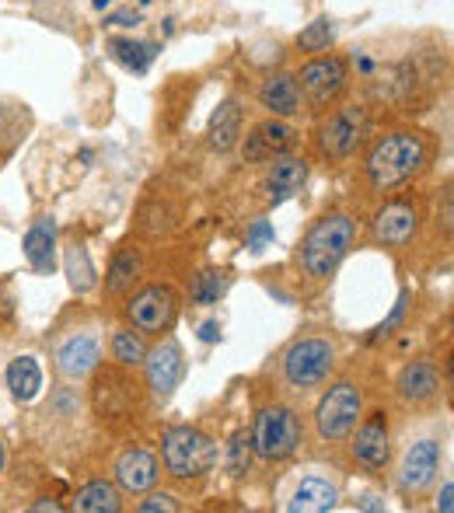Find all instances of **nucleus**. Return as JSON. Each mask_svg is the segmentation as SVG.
<instances>
[{
	"label": "nucleus",
	"instance_id": "1",
	"mask_svg": "<svg viewBox=\"0 0 454 513\" xmlns=\"http://www.w3.org/2000/svg\"><path fill=\"white\" fill-rule=\"evenodd\" d=\"M437 144L423 130H388L364 154V178L374 192H395L434 165Z\"/></svg>",
	"mask_w": 454,
	"mask_h": 513
},
{
	"label": "nucleus",
	"instance_id": "2",
	"mask_svg": "<svg viewBox=\"0 0 454 513\" xmlns=\"http://www.w3.org/2000/svg\"><path fill=\"white\" fill-rule=\"evenodd\" d=\"M357 241V220L350 213H325L308 227L301 241V269L315 283H325L339 273Z\"/></svg>",
	"mask_w": 454,
	"mask_h": 513
},
{
	"label": "nucleus",
	"instance_id": "3",
	"mask_svg": "<svg viewBox=\"0 0 454 513\" xmlns=\"http://www.w3.org/2000/svg\"><path fill=\"white\" fill-rule=\"evenodd\" d=\"M339 363V349L329 336H297L280 353V377L294 395L322 388Z\"/></svg>",
	"mask_w": 454,
	"mask_h": 513
},
{
	"label": "nucleus",
	"instance_id": "4",
	"mask_svg": "<svg viewBox=\"0 0 454 513\" xmlns=\"http://www.w3.org/2000/svg\"><path fill=\"white\" fill-rule=\"evenodd\" d=\"M371 137V119L360 105H332V112H318V123L311 130L315 151L329 165L357 158V151Z\"/></svg>",
	"mask_w": 454,
	"mask_h": 513
},
{
	"label": "nucleus",
	"instance_id": "5",
	"mask_svg": "<svg viewBox=\"0 0 454 513\" xmlns=\"http://www.w3.org/2000/svg\"><path fill=\"white\" fill-rule=\"evenodd\" d=\"M252 451L259 454L262 461L269 465H283L290 461L304 444V419L294 405L287 402H269L255 412V423H252Z\"/></svg>",
	"mask_w": 454,
	"mask_h": 513
},
{
	"label": "nucleus",
	"instance_id": "6",
	"mask_svg": "<svg viewBox=\"0 0 454 513\" xmlns=\"http://www.w3.org/2000/svg\"><path fill=\"white\" fill-rule=\"evenodd\" d=\"M360 416H364V388L353 377H339L325 388V395L315 405V416H311L315 419V437L329 447L346 444Z\"/></svg>",
	"mask_w": 454,
	"mask_h": 513
},
{
	"label": "nucleus",
	"instance_id": "7",
	"mask_svg": "<svg viewBox=\"0 0 454 513\" xmlns=\"http://www.w3.org/2000/svg\"><path fill=\"white\" fill-rule=\"evenodd\" d=\"M161 461L172 479H203L217 465V440L196 426H172L161 437Z\"/></svg>",
	"mask_w": 454,
	"mask_h": 513
},
{
	"label": "nucleus",
	"instance_id": "8",
	"mask_svg": "<svg viewBox=\"0 0 454 513\" xmlns=\"http://www.w3.org/2000/svg\"><path fill=\"white\" fill-rule=\"evenodd\" d=\"M294 77H297V88H301L304 105L311 112H329L350 91V60L339 53L311 56Z\"/></svg>",
	"mask_w": 454,
	"mask_h": 513
},
{
	"label": "nucleus",
	"instance_id": "9",
	"mask_svg": "<svg viewBox=\"0 0 454 513\" xmlns=\"http://www.w3.org/2000/svg\"><path fill=\"white\" fill-rule=\"evenodd\" d=\"M350 454L353 465L367 475H385L392 468V416L385 409H374L360 416V423L350 433Z\"/></svg>",
	"mask_w": 454,
	"mask_h": 513
},
{
	"label": "nucleus",
	"instance_id": "10",
	"mask_svg": "<svg viewBox=\"0 0 454 513\" xmlns=\"http://www.w3.org/2000/svg\"><path fill=\"white\" fill-rule=\"evenodd\" d=\"M179 318V294L168 283H147L126 301V322L144 336H165Z\"/></svg>",
	"mask_w": 454,
	"mask_h": 513
},
{
	"label": "nucleus",
	"instance_id": "11",
	"mask_svg": "<svg viewBox=\"0 0 454 513\" xmlns=\"http://www.w3.org/2000/svg\"><path fill=\"white\" fill-rule=\"evenodd\" d=\"M102 367V336L95 329H74L53 342V370L60 381H88Z\"/></svg>",
	"mask_w": 454,
	"mask_h": 513
},
{
	"label": "nucleus",
	"instance_id": "12",
	"mask_svg": "<svg viewBox=\"0 0 454 513\" xmlns=\"http://www.w3.org/2000/svg\"><path fill=\"white\" fill-rule=\"evenodd\" d=\"M140 367H144V381L154 402H168L182 384V377H186V353H182L179 339L165 332V339L158 336L154 346H147V356Z\"/></svg>",
	"mask_w": 454,
	"mask_h": 513
},
{
	"label": "nucleus",
	"instance_id": "13",
	"mask_svg": "<svg viewBox=\"0 0 454 513\" xmlns=\"http://www.w3.org/2000/svg\"><path fill=\"white\" fill-rule=\"evenodd\" d=\"M441 461H444L441 440L423 437L416 444H409L406 458L399 465V493L413 503L423 500L437 486V479H441Z\"/></svg>",
	"mask_w": 454,
	"mask_h": 513
},
{
	"label": "nucleus",
	"instance_id": "14",
	"mask_svg": "<svg viewBox=\"0 0 454 513\" xmlns=\"http://www.w3.org/2000/svg\"><path fill=\"white\" fill-rule=\"evenodd\" d=\"M420 220V206L413 199H388L371 217V245L388 248V252H402L420 234Z\"/></svg>",
	"mask_w": 454,
	"mask_h": 513
},
{
	"label": "nucleus",
	"instance_id": "15",
	"mask_svg": "<svg viewBox=\"0 0 454 513\" xmlns=\"http://www.w3.org/2000/svg\"><path fill=\"white\" fill-rule=\"evenodd\" d=\"M238 144H241V158H245L248 165H262V161L294 154V147L301 144V133H297L287 119L269 116V119H262V123H255L252 130L245 133V140H238Z\"/></svg>",
	"mask_w": 454,
	"mask_h": 513
},
{
	"label": "nucleus",
	"instance_id": "16",
	"mask_svg": "<svg viewBox=\"0 0 454 513\" xmlns=\"http://www.w3.org/2000/svg\"><path fill=\"white\" fill-rule=\"evenodd\" d=\"M95 388H91V402H95V412L98 416H109V419H119V416H130L137 409V384L119 370H95Z\"/></svg>",
	"mask_w": 454,
	"mask_h": 513
},
{
	"label": "nucleus",
	"instance_id": "17",
	"mask_svg": "<svg viewBox=\"0 0 454 513\" xmlns=\"http://www.w3.org/2000/svg\"><path fill=\"white\" fill-rule=\"evenodd\" d=\"M395 391H399L402 402L413 405V409H427L444 391L441 370L430 360H409L406 367L399 370V377H395Z\"/></svg>",
	"mask_w": 454,
	"mask_h": 513
},
{
	"label": "nucleus",
	"instance_id": "18",
	"mask_svg": "<svg viewBox=\"0 0 454 513\" xmlns=\"http://www.w3.org/2000/svg\"><path fill=\"white\" fill-rule=\"evenodd\" d=\"M161 482V461L144 447H130L116 458V486L119 493L144 496Z\"/></svg>",
	"mask_w": 454,
	"mask_h": 513
},
{
	"label": "nucleus",
	"instance_id": "19",
	"mask_svg": "<svg viewBox=\"0 0 454 513\" xmlns=\"http://www.w3.org/2000/svg\"><path fill=\"white\" fill-rule=\"evenodd\" d=\"M255 98H259L262 109H266L269 116H276V119H294V116H301V109H304L297 77L283 74V70H280V74H269L266 81L259 84Z\"/></svg>",
	"mask_w": 454,
	"mask_h": 513
},
{
	"label": "nucleus",
	"instance_id": "20",
	"mask_svg": "<svg viewBox=\"0 0 454 513\" xmlns=\"http://www.w3.org/2000/svg\"><path fill=\"white\" fill-rule=\"evenodd\" d=\"M339 507V486L329 475H304L294 496L287 500L290 513H329Z\"/></svg>",
	"mask_w": 454,
	"mask_h": 513
},
{
	"label": "nucleus",
	"instance_id": "21",
	"mask_svg": "<svg viewBox=\"0 0 454 513\" xmlns=\"http://www.w3.org/2000/svg\"><path fill=\"white\" fill-rule=\"evenodd\" d=\"M311 168L304 158H294V154H283V158H273V168L266 171V192L273 203H283V199H290L294 192L304 189V182H308Z\"/></svg>",
	"mask_w": 454,
	"mask_h": 513
},
{
	"label": "nucleus",
	"instance_id": "22",
	"mask_svg": "<svg viewBox=\"0 0 454 513\" xmlns=\"http://www.w3.org/2000/svg\"><path fill=\"white\" fill-rule=\"evenodd\" d=\"M140 276H144V255H140V248H119L109 273H105V297L119 301V297L133 294Z\"/></svg>",
	"mask_w": 454,
	"mask_h": 513
},
{
	"label": "nucleus",
	"instance_id": "23",
	"mask_svg": "<svg viewBox=\"0 0 454 513\" xmlns=\"http://www.w3.org/2000/svg\"><path fill=\"white\" fill-rule=\"evenodd\" d=\"M241 119H245V109H241L238 98H224V102L217 105V112L210 116V130H207V140L217 154H227L238 147Z\"/></svg>",
	"mask_w": 454,
	"mask_h": 513
},
{
	"label": "nucleus",
	"instance_id": "24",
	"mask_svg": "<svg viewBox=\"0 0 454 513\" xmlns=\"http://www.w3.org/2000/svg\"><path fill=\"white\" fill-rule=\"evenodd\" d=\"M53 252H56V224L49 217H39L25 234V259L35 273H53Z\"/></svg>",
	"mask_w": 454,
	"mask_h": 513
},
{
	"label": "nucleus",
	"instance_id": "25",
	"mask_svg": "<svg viewBox=\"0 0 454 513\" xmlns=\"http://www.w3.org/2000/svg\"><path fill=\"white\" fill-rule=\"evenodd\" d=\"M63 269H67V283L77 297H84V294L95 290L98 273H95V266H91V255L81 241H70V245L63 248Z\"/></svg>",
	"mask_w": 454,
	"mask_h": 513
},
{
	"label": "nucleus",
	"instance_id": "26",
	"mask_svg": "<svg viewBox=\"0 0 454 513\" xmlns=\"http://www.w3.org/2000/svg\"><path fill=\"white\" fill-rule=\"evenodd\" d=\"M7 388L18 402H32L42 391V367L35 356H14L7 363Z\"/></svg>",
	"mask_w": 454,
	"mask_h": 513
},
{
	"label": "nucleus",
	"instance_id": "27",
	"mask_svg": "<svg viewBox=\"0 0 454 513\" xmlns=\"http://www.w3.org/2000/svg\"><path fill=\"white\" fill-rule=\"evenodd\" d=\"M77 513H119L123 510V493H119L112 482H88V486L77 489L74 496Z\"/></svg>",
	"mask_w": 454,
	"mask_h": 513
},
{
	"label": "nucleus",
	"instance_id": "28",
	"mask_svg": "<svg viewBox=\"0 0 454 513\" xmlns=\"http://www.w3.org/2000/svg\"><path fill=\"white\" fill-rule=\"evenodd\" d=\"M109 349H112V360H116V367L133 370V367H140V363H144L147 339H144V332H137V329H116V332H112Z\"/></svg>",
	"mask_w": 454,
	"mask_h": 513
},
{
	"label": "nucleus",
	"instance_id": "29",
	"mask_svg": "<svg viewBox=\"0 0 454 513\" xmlns=\"http://www.w3.org/2000/svg\"><path fill=\"white\" fill-rule=\"evenodd\" d=\"M227 287H231V276H227L224 269H203V273L193 276L189 297H193V304H203V308H210V304H217L227 294Z\"/></svg>",
	"mask_w": 454,
	"mask_h": 513
},
{
	"label": "nucleus",
	"instance_id": "30",
	"mask_svg": "<svg viewBox=\"0 0 454 513\" xmlns=\"http://www.w3.org/2000/svg\"><path fill=\"white\" fill-rule=\"evenodd\" d=\"M109 49L126 70H137V74H144L151 67L154 53H158L151 42H137V39H109Z\"/></svg>",
	"mask_w": 454,
	"mask_h": 513
},
{
	"label": "nucleus",
	"instance_id": "31",
	"mask_svg": "<svg viewBox=\"0 0 454 513\" xmlns=\"http://www.w3.org/2000/svg\"><path fill=\"white\" fill-rule=\"evenodd\" d=\"M175 206L168 203H158V199H147L144 206H140V217H137V227L144 234H151V238H161V234H168L175 227Z\"/></svg>",
	"mask_w": 454,
	"mask_h": 513
},
{
	"label": "nucleus",
	"instance_id": "32",
	"mask_svg": "<svg viewBox=\"0 0 454 513\" xmlns=\"http://www.w3.org/2000/svg\"><path fill=\"white\" fill-rule=\"evenodd\" d=\"M332 21L329 18H315L311 25L301 28V35H297V49L301 53H322V49H329L332 42Z\"/></svg>",
	"mask_w": 454,
	"mask_h": 513
},
{
	"label": "nucleus",
	"instance_id": "33",
	"mask_svg": "<svg viewBox=\"0 0 454 513\" xmlns=\"http://www.w3.org/2000/svg\"><path fill=\"white\" fill-rule=\"evenodd\" d=\"M248 461H252V440H248V433H234L227 444V472L241 479L248 472Z\"/></svg>",
	"mask_w": 454,
	"mask_h": 513
},
{
	"label": "nucleus",
	"instance_id": "34",
	"mask_svg": "<svg viewBox=\"0 0 454 513\" xmlns=\"http://www.w3.org/2000/svg\"><path fill=\"white\" fill-rule=\"evenodd\" d=\"M147 500H140L137 503V510L140 513H179L182 510V503H179V496H172V493H144Z\"/></svg>",
	"mask_w": 454,
	"mask_h": 513
},
{
	"label": "nucleus",
	"instance_id": "35",
	"mask_svg": "<svg viewBox=\"0 0 454 513\" xmlns=\"http://www.w3.org/2000/svg\"><path fill=\"white\" fill-rule=\"evenodd\" d=\"M402 315H406V294L399 297V304H395V311H392V315H388L385 322H381L378 329H374L371 342H381V339H388V336H392V329H395V325L402 322Z\"/></svg>",
	"mask_w": 454,
	"mask_h": 513
},
{
	"label": "nucleus",
	"instance_id": "36",
	"mask_svg": "<svg viewBox=\"0 0 454 513\" xmlns=\"http://www.w3.org/2000/svg\"><path fill=\"white\" fill-rule=\"evenodd\" d=\"M105 25H109V28H130V25H140V11H133V7H123V11L109 14V18H105Z\"/></svg>",
	"mask_w": 454,
	"mask_h": 513
},
{
	"label": "nucleus",
	"instance_id": "37",
	"mask_svg": "<svg viewBox=\"0 0 454 513\" xmlns=\"http://www.w3.org/2000/svg\"><path fill=\"white\" fill-rule=\"evenodd\" d=\"M454 482H444V489H441V500H437V507H441V513H451L454 507Z\"/></svg>",
	"mask_w": 454,
	"mask_h": 513
},
{
	"label": "nucleus",
	"instance_id": "38",
	"mask_svg": "<svg viewBox=\"0 0 454 513\" xmlns=\"http://www.w3.org/2000/svg\"><path fill=\"white\" fill-rule=\"evenodd\" d=\"M32 513H60L63 510V503H56V500H39V503H32V507H28Z\"/></svg>",
	"mask_w": 454,
	"mask_h": 513
},
{
	"label": "nucleus",
	"instance_id": "39",
	"mask_svg": "<svg viewBox=\"0 0 454 513\" xmlns=\"http://www.w3.org/2000/svg\"><path fill=\"white\" fill-rule=\"evenodd\" d=\"M200 339H203V342L221 339V325H217V322H207V325H203V329H200Z\"/></svg>",
	"mask_w": 454,
	"mask_h": 513
},
{
	"label": "nucleus",
	"instance_id": "40",
	"mask_svg": "<svg viewBox=\"0 0 454 513\" xmlns=\"http://www.w3.org/2000/svg\"><path fill=\"white\" fill-rule=\"evenodd\" d=\"M266 238H273V231H269L266 224H255V231H252V248H259Z\"/></svg>",
	"mask_w": 454,
	"mask_h": 513
},
{
	"label": "nucleus",
	"instance_id": "41",
	"mask_svg": "<svg viewBox=\"0 0 454 513\" xmlns=\"http://www.w3.org/2000/svg\"><path fill=\"white\" fill-rule=\"evenodd\" d=\"M4 465H7V451H4V440H0V475H4Z\"/></svg>",
	"mask_w": 454,
	"mask_h": 513
},
{
	"label": "nucleus",
	"instance_id": "42",
	"mask_svg": "<svg viewBox=\"0 0 454 513\" xmlns=\"http://www.w3.org/2000/svg\"><path fill=\"white\" fill-rule=\"evenodd\" d=\"M91 4H95V7H98V11H105V7H109V4H112V0H91Z\"/></svg>",
	"mask_w": 454,
	"mask_h": 513
},
{
	"label": "nucleus",
	"instance_id": "43",
	"mask_svg": "<svg viewBox=\"0 0 454 513\" xmlns=\"http://www.w3.org/2000/svg\"><path fill=\"white\" fill-rule=\"evenodd\" d=\"M140 4H151V0H140Z\"/></svg>",
	"mask_w": 454,
	"mask_h": 513
}]
</instances>
